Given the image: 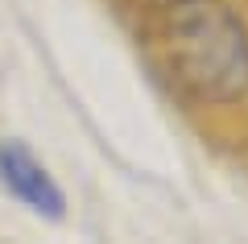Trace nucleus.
<instances>
[{"instance_id":"2","label":"nucleus","mask_w":248,"mask_h":244,"mask_svg":"<svg viewBox=\"0 0 248 244\" xmlns=\"http://www.w3.org/2000/svg\"><path fill=\"white\" fill-rule=\"evenodd\" d=\"M0 186L17 203H25L33 215L62 219V211H66V199H62L58 182L46 174V166L25 145H17V141H4L0 145Z\"/></svg>"},{"instance_id":"1","label":"nucleus","mask_w":248,"mask_h":244,"mask_svg":"<svg viewBox=\"0 0 248 244\" xmlns=\"http://www.w3.org/2000/svg\"><path fill=\"white\" fill-rule=\"evenodd\" d=\"M153 54L166 79L199 104H236L248 91V29L228 4L178 0L157 9Z\"/></svg>"},{"instance_id":"3","label":"nucleus","mask_w":248,"mask_h":244,"mask_svg":"<svg viewBox=\"0 0 248 244\" xmlns=\"http://www.w3.org/2000/svg\"><path fill=\"white\" fill-rule=\"evenodd\" d=\"M141 4H149V9H166V4H178V0H141Z\"/></svg>"}]
</instances>
